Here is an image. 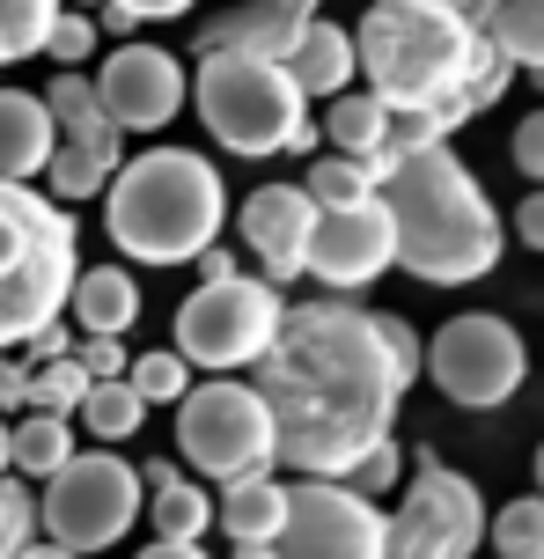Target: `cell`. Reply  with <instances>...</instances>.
<instances>
[{"instance_id":"6da1fadb","label":"cell","mask_w":544,"mask_h":559,"mask_svg":"<svg viewBox=\"0 0 544 559\" xmlns=\"http://www.w3.org/2000/svg\"><path fill=\"white\" fill-rule=\"evenodd\" d=\"M251 383L273 413V464L302 478H346L361 449L398 427V405L412 391L375 332V309H353L339 295L287 302L273 346L251 361Z\"/></svg>"},{"instance_id":"7a4b0ae2","label":"cell","mask_w":544,"mask_h":559,"mask_svg":"<svg viewBox=\"0 0 544 559\" xmlns=\"http://www.w3.org/2000/svg\"><path fill=\"white\" fill-rule=\"evenodd\" d=\"M353 52H361V82L390 111H434L449 133L500 104L516 74V59L493 45L463 0H368Z\"/></svg>"},{"instance_id":"3957f363","label":"cell","mask_w":544,"mask_h":559,"mask_svg":"<svg viewBox=\"0 0 544 559\" xmlns=\"http://www.w3.org/2000/svg\"><path fill=\"white\" fill-rule=\"evenodd\" d=\"M375 192L390 206V236H398V265L427 287H471L486 280L508 251V228L479 192V177L449 140L404 147V155H375Z\"/></svg>"},{"instance_id":"277c9868","label":"cell","mask_w":544,"mask_h":559,"mask_svg":"<svg viewBox=\"0 0 544 559\" xmlns=\"http://www.w3.org/2000/svg\"><path fill=\"white\" fill-rule=\"evenodd\" d=\"M229 222L221 169L192 147H147L104 185V236L141 265H192Z\"/></svg>"},{"instance_id":"5b68a950","label":"cell","mask_w":544,"mask_h":559,"mask_svg":"<svg viewBox=\"0 0 544 559\" xmlns=\"http://www.w3.org/2000/svg\"><path fill=\"white\" fill-rule=\"evenodd\" d=\"M192 104H200V126L214 133V147L251 155V163H265V155H310L324 140L302 82L287 74V59H265V52H235V45L200 52Z\"/></svg>"},{"instance_id":"8992f818","label":"cell","mask_w":544,"mask_h":559,"mask_svg":"<svg viewBox=\"0 0 544 559\" xmlns=\"http://www.w3.org/2000/svg\"><path fill=\"white\" fill-rule=\"evenodd\" d=\"M74 273V214L29 177H0V346H23L37 324L67 317Z\"/></svg>"},{"instance_id":"52a82bcc","label":"cell","mask_w":544,"mask_h":559,"mask_svg":"<svg viewBox=\"0 0 544 559\" xmlns=\"http://www.w3.org/2000/svg\"><path fill=\"white\" fill-rule=\"evenodd\" d=\"M45 493H37V531L52 552H104L118 537L141 523V464H125L111 449H96V456H67L52 478H37Z\"/></svg>"},{"instance_id":"ba28073f","label":"cell","mask_w":544,"mask_h":559,"mask_svg":"<svg viewBox=\"0 0 544 559\" xmlns=\"http://www.w3.org/2000/svg\"><path fill=\"white\" fill-rule=\"evenodd\" d=\"M280 280L265 273H221V280H200V295H184L177 309V354L206 376H235V368H251L273 346L280 332Z\"/></svg>"},{"instance_id":"9c48e42d","label":"cell","mask_w":544,"mask_h":559,"mask_svg":"<svg viewBox=\"0 0 544 559\" xmlns=\"http://www.w3.org/2000/svg\"><path fill=\"white\" fill-rule=\"evenodd\" d=\"M177 449L184 464L206 478H258L273 472V413H265L258 383L235 376H206L177 397Z\"/></svg>"},{"instance_id":"30bf717a","label":"cell","mask_w":544,"mask_h":559,"mask_svg":"<svg viewBox=\"0 0 544 559\" xmlns=\"http://www.w3.org/2000/svg\"><path fill=\"white\" fill-rule=\"evenodd\" d=\"M434 391L463 405V413H493V405H508L522 391V376H530V354H522V332L508 317H486V309H471V317H449L442 332L427 338V361Z\"/></svg>"},{"instance_id":"8fae6325","label":"cell","mask_w":544,"mask_h":559,"mask_svg":"<svg viewBox=\"0 0 544 559\" xmlns=\"http://www.w3.org/2000/svg\"><path fill=\"white\" fill-rule=\"evenodd\" d=\"M383 545H390V515L353 478H294L287 486V523L273 537V552H287V559H383Z\"/></svg>"},{"instance_id":"7c38bea8","label":"cell","mask_w":544,"mask_h":559,"mask_svg":"<svg viewBox=\"0 0 544 559\" xmlns=\"http://www.w3.org/2000/svg\"><path fill=\"white\" fill-rule=\"evenodd\" d=\"M486 537V501L463 472H449L442 456H420V472L404 486L398 515H390V545L398 559H463Z\"/></svg>"},{"instance_id":"4fadbf2b","label":"cell","mask_w":544,"mask_h":559,"mask_svg":"<svg viewBox=\"0 0 544 559\" xmlns=\"http://www.w3.org/2000/svg\"><path fill=\"white\" fill-rule=\"evenodd\" d=\"M390 265H398V236H390L383 192L353 199V206H316L310 251H302V273L310 280H324L331 295H353V287H375Z\"/></svg>"},{"instance_id":"5bb4252c","label":"cell","mask_w":544,"mask_h":559,"mask_svg":"<svg viewBox=\"0 0 544 559\" xmlns=\"http://www.w3.org/2000/svg\"><path fill=\"white\" fill-rule=\"evenodd\" d=\"M96 96L104 111L125 126V133H162L177 111H184V67L162 45H133L118 37V52L96 67Z\"/></svg>"},{"instance_id":"9a60e30c","label":"cell","mask_w":544,"mask_h":559,"mask_svg":"<svg viewBox=\"0 0 544 559\" xmlns=\"http://www.w3.org/2000/svg\"><path fill=\"white\" fill-rule=\"evenodd\" d=\"M243 251L258 258L265 280H302V251H310V228H316V199L302 185H258L243 199Z\"/></svg>"},{"instance_id":"2e32d148","label":"cell","mask_w":544,"mask_h":559,"mask_svg":"<svg viewBox=\"0 0 544 559\" xmlns=\"http://www.w3.org/2000/svg\"><path fill=\"white\" fill-rule=\"evenodd\" d=\"M324 0H235L229 15H206L192 29V52H214V45H235V52H265V59H287V45L302 37Z\"/></svg>"},{"instance_id":"e0dca14e","label":"cell","mask_w":544,"mask_h":559,"mask_svg":"<svg viewBox=\"0 0 544 559\" xmlns=\"http://www.w3.org/2000/svg\"><path fill=\"white\" fill-rule=\"evenodd\" d=\"M45 104H52V126L67 147H88V155H104V163H125V126H118L111 111H104V96H96V82H88L82 67H59V82L45 88Z\"/></svg>"},{"instance_id":"ac0fdd59","label":"cell","mask_w":544,"mask_h":559,"mask_svg":"<svg viewBox=\"0 0 544 559\" xmlns=\"http://www.w3.org/2000/svg\"><path fill=\"white\" fill-rule=\"evenodd\" d=\"M287 74L302 82V96H310V104H316V96H339V88H353V74H361L353 29L310 15V23H302V37L287 45Z\"/></svg>"},{"instance_id":"d6986e66","label":"cell","mask_w":544,"mask_h":559,"mask_svg":"<svg viewBox=\"0 0 544 559\" xmlns=\"http://www.w3.org/2000/svg\"><path fill=\"white\" fill-rule=\"evenodd\" d=\"M214 523L229 531L235 552H273V537H280V523H287V486L273 472L229 478V486H221V501H214Z\"/></svg>"},{"instance_id":"ffe728a7","label":"cell","mask_w":544,"mask_h":559,"mask_svg":"<svg viewBox=\"0 0 544 559\" xmlns=\"http://www.w3.org/2000/svg\"><path fill=\"white\" fill-rule=\"evenodd\" d=\"M52 147H59L52 104L29 88H0V177H37Z\"/></svg>"},{"instance_id":"44dd1931","label":"cell","mask_w":544,"mask_h":559,"mask_svg":"<svg viewBox=\"0 0 544 559\" xmlns=\"http://www.w3.org/2000/svg\"><path fill=\"white\" fill-rule=\"evenodd\" d=\"M147 515H155V545H147V552L155 559H192L200 552V531H214V493H206V486H192V478L177 472V478H162V486H147Z\"/></svg>"},{"instance_id":"7402d4cb","label":"cell","mask_w":544,"mask_h":559,"mask_svg":"<svg viewBox=\"0 0 544 559\" xmlns=\"http://www.w3.org/2000/svg\"><path fill=\"white\" fill-rule=\"evenodd\" d=\"M67 309H74L82 332H133L141 324V280L125 265H88L67 287Z\"/></svg>"},{"instance_id":"603a6c76","label":"cell","mask_w":544,"mask_h":559,"mask_svg":"<svg viewBox=\"0 0 544 559\" xmlns=\"http://www.w3.org/2000/svg\"><path fill=\"white\" fill-rule=\"evenodd\" d=\"M331 111L316 118V133L331 140L339 155H383V140H390V104L375 96V88H339V96H324Z\"/></svg>"},{"instance_id":"cb8c5ba5","label":"cell","mask_w":544,"mask_h":559,"mask_svg":"<svg viewBox=\"0 0 544 559\" xmlns=\"http://www.w3.org/2000/svg\"><path fill=\"white\" fill-rule=\"evenodd\" d=\"M67 456H74L67 413H45V405H29V419H15V427H8V472H15V478H52Z\"/></svg>"},{"instance_id":"d4e9b609","label":"cell","mask_w":544,"mask_h":559,"mask_svg":"<svg viewBox=\"0 0 544 559\" xmlns=\"http://www.w3.org/2000/svg\"><path fill=\"white\" fill-rule=\"evenodd\" d=\"M82 427L96 435V442H125V435H141V419H147V397L125 383V376H96L82 391Z\"/></svg>"},{"instance_id":"484cf974","label":"cell","mask_w":544,"mask_h":559,"mask_svg":"<svg viewBox=\"0 0 544 559\" xmlns=\"http://www.w3.org/2000/svg\"><path fill=\"white\" fill-rule=\"evenodd\" d=\"M486 37L516 67H544V0H486Z\"/></svg>"},{"instance_id":"4316f807","label":"cell","mask_w":544,"mask_h":559,"mask_svg":"<svg viewBox=\"0 0 544 559\" xmlns=\"http://www.w3.org/2000/svg\"><path fill=\"white\" fill-rule=\"evenodd\" d=\"M37 177H45V192H52L59 206H82V199H104V185H111V163H104V155H88V147H67V140H59Z\"/></svg>"},{"instance_id":"83f0119b","label":"cell","mask_w":544,"mask_h":559,"mask_svg":"<svg viewBox=\"0 0 544 559\" xmlns=\"http://www.w3.org/2000/svg\"><path fill=\"white\" fill-rule=\"evenodd\" d=\"M302 192L316 199V206H353V199H368L375 192V155H324V163L302 177Z\"/></svg>"},{"instance_id":"f1b7e54d","label":"cell","mask_w":544,"mask_h":559,"mask_svg":"<svg viewBox=\"0 0 544 559\" xmlns=\"http://www.w3.org/2000/svg\"><path fill=\"white\" fill-rule=\"evenodd\" d=\"M486 545L500 559H544V493H522L500 515H486Z\"/></svg>"},{"instance_id":"f546056e","label":"cell","mask_w":544,"mask_h":559,"mask_svg":"<svg viewBox=\"0 0 544 559\" xmlns=\"http://www.w3.org/2000/svg\"><path fill=\"white\" fill-rule=\"evenodd\" d=\"M52 15H59V0H0V67L37 59V45H45Z\"/></svg>"},{"instance_id":"4dcf8cb0","label":"cell","mask_w":544,"mask_h":559,"mask_svg":"<svg viewBox=\"0 0 544 559\" xmlns=\"http://www.w3.org/2000/svg\"><path fill=\"white\" fill-rule=\"evenodd\" d=\"M125 383H133L147 405H177V397L192 391V361H184L177 346H162V354H133V361H125Z\"/></svg>"},{"instance_id":"1f68e13d","label":"cell","mask_w":544,"mask_h":559,"mask_svg":"<svg viewBox=\"0 0 544 559\" xmlns=\"http://www.w3.org/2000/svg\"><path fill=\"white\" fill-rule=\"evenodd\" d=\"M88 391V368L74 354H59V361H29V405H45V413H74Z\"/></svg>"},{"instance_id":"d6a6232c","label":"cell","mask_w":544,"mask_h":559,"mask_svg":"<svg viewBox=\"0 0 544 559\" xmlns=\"http://www.w3.org/2000/svg\"><path fill=\"white\" fill-rule=\"evenodd\" d=\"M15 552H37V493L8 472L0 478V559H15Z\"/></svg>"},{"instance_id":"836d02e7","label":"cell","mask_w":544,"mask_h":559,"mask_svg":"<svg viewBox=\"0 0 544 559\" xmlns=\"http://www.w3.org/2000/svg\"><path fill=\"white\" fill-rule=\"evenodd\" d=\"M96 15H82V8H67L59 0V15H52V29H45V45H37V59H52V67H82L88 52H96Z\"/></svg>"},{"instance_id":"e575fe53","label":"cell","mask_w":544,"mask_h":559,"mask_svg":"<svg viewBox=\"0 0 544 559\" xmlns=\"http://www.w3.org/2000/svg\"><path fill=\"white\" fill-rule=\"evenodd\" d=\"M346 478H353L361 493H390V486L404 478V449L390 442V435H383V442H368L361 456H353V472H346Z\"/></svg>"},{"instance_id":"d590c367","label":"cell","mask_w":544,"mask_h":559,"mask_svg":"<svg viewBox=\"0 0 544 559\" xmlns=\"http://www.w3.org/2000/svg\"><path fill=\"white\" fill-rule=\"evenodd\" d=\"M74 361H82L88 383H96V376H125L133 354H125V332H82L74 338Z\"/></svg>"},{"instance_id":"8d00e7d4","label":"cell","mask_w":544,"mask_h":559,"mask_svg":"<svg viewBox=\"0 0 544 559\" xmlns=\"http://www.w3.org/2000/svg\"><path fill=\"white\" fill-rule=\"evenodd\" d=\"M375 332H383V346H390V361H398L404 383H420V361H427V354H420V332H412L404 317H375Z\"/></svg>"},{"instance_id":"74e56055","label":"cell","mask_w":544,"mask_h":559,"mask_svg":"<svg viewBox=\"0 0 544 559\" xmlns=\"http://www.w3.org/2000/svg\"><path fill=\"white\" fill-rule=\"evenodd\" d=\"M508 155H516V169H522V177H537V185H544V111H530V118L516 126Z\"/></svg>"},{"instance_id":"f35d334b","label":"cell","mask_w":544,"mask_h":559,"mask_svg":"<svg viewBox=\"0 0 544 559\" xmlns=\"http://www.w3.org/2000/svg\"><path fill=\"white\" fill-rule=\"evenodd\" d=\"M23 346H29L23 361H59V354H74V332H67V317H52V324H37Z\"/></svg>"},{"instance_id":"ab89813d","label":"cell","mask_w":544,"mask_h":559,"mask_svg":"<svg viewBox=\"0 0 544 559\" xmlns=\"http://www.w3.org/2000/svg\"><path fill=\"white\" fill-rule=\"evenodd\" d=\"M516 236L530 243V251H544V185H537V192H530V199L516 206Z\"/></svg>"},{"instance_id":"60d3db41","label":"cell","mask_w":544,"mask_h":559,"mask_svg":"<svg viewBox=\"0 0 544 559\" xmlns=\"http://www.w3.org/2000/svg\"><path fill=\"white\" fill-rule=\"evenodd\" d=\"M96 29H111V37H133V29H141V15H133L125 0H96Z\"/></svg>"},{"instance_id":"b9f144b4","label":"cell","mask_w":544,"mask_h":559,"mask_svg":"<svg viewBox=\"0 0 544 559\" xmlns=\"http://www.w3.org/2000/svg\"><path fill=\"white\" fill-rule=\"evenodd\" d=\"M192 265H200V280H221V273H243V265H235V251L229 243H221V236H214V243H206L200 258H192Z\"/></svg>"},{"instance_id":"7bdbcfd3","label":"cell","mask_w":544,"mask_h":559,"mask_svg":"<svg viewBox=\"0 0 544 559\" xmlns=\"http://www.w3.org/2000/svg\"><path fill=\"white\" fill-rule=\"evenodd\" d=\"M125 8H133L141 23H177V15H184L192 0H125Z\"/></svg>"},{"instance_id":"ee69618b","label":"cell","mask_w":544,"mask_h":559,"mask_svg":"<svg viewBox=\"0 0 544 559\" xmlns=\"http://www.w3.org/2000/svg\"><path fill=\"white\" fill-rule=\"evenodd\" d=\"M0 478H8V419H0Z\"/></svg>"},{"instance_id":"f6af8a7d","label":"cell","mask_w":544,"mask_h":559,"mask_svg":"<svg viewBox=\"0 0 544 559\" xmlns=\"http://www.w3.org/2000/svg\"><path fill=\"white\" fill-rule=\"evenodd\" d=\"M537 493H544V442H537Z\"/></svg>"},{"instance_id":"bcb514c9","label":"cell","mask_w":544,"mask_h":559,"mask_svg":"<svg viewBox=\"0 0 544 559\" xmlns=\"http://www.w3.org/2000/svg\"><path fill=\"white\" fill-rule=\"evenodd\" d=\"M8 368H15V361H8V346H0V376H8Z\"/></svg>"},{"instance_id":"7dc6e473","label":"cell","mask_w":544,"mask_h":559,"mask_svg":"<svg viewBox=\"0 0 544 559\" xmlns=\"http://www.w3.org/2000/svg\"><path fill=\"white\" fill-rule=\"evenodd\" d=\"M67 8H96V0H67Z\"/></svg>"}]
</instances>
